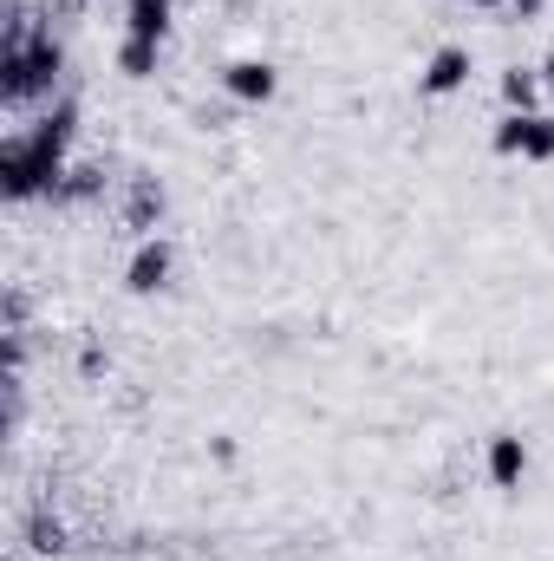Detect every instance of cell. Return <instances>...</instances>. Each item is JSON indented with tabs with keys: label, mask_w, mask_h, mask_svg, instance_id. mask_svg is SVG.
Masks as SVG:
<instances>
[{
	"label": "cell",
	"mask_w": 554,
	"mask_h": 561,
	"mask_svg": "<svg viewBox=\"0 0 554 561\" xmlns=\"http://www.w3.org/2000/svg\"><path fill=\"white\" fill-rule=\"evenodd\" d=\"M222 85H229V99H242V105H268L280 79H275L268 59H235V66L222 72Z\"/></svg>",
	"instance_id": "cell-4"
},
{
	"label": "cell",
	"mask_w": 554,
	"mask_h": 561,
	"mask_svg": "<svg viewBox=\"0 0 554 561\" xmlns=\"http://www.w3.org/2000/svg\"><path fill=\"white\" fill-rule=\"evenodd\" d=\"M163 33H170V0H138L131 7V39H157L163 46Z\"/></svg>",
	"instance_id": "cell-8"
},
{
	"label": "cell",
	"mask_w": 554,
	"mask_h": 561,
	"mask_svg": "<svg viewBox=\"0 0 554 561\" xmlns=\"http://www.w3.org/2000/svg\"><path fill=\"white\" fill-rule=\"evenodd\" d=\"M150 216H163V190L138 183V196H131V222H138V229H150Z\"/></svg>",
	"instance_id": "cell-11"
},
{
	"label": "cell",
	"mask_w": 554,
	"mask_h": 561,
	"mask_svg": "<svg viewBox=\"0 0 554 561\" xmlns=\"http://www.w3.org/2000/svg\"><path fill=\"white\" fill-rule=\"evenodd\" d=\"M463 85H470V53H463V46L430 53V66H424V92H430V99H450V92H463Z\"/></svg>",
	"instance_id": "cell-5"
},
{
	"label": "cell",
	"mask_w": 554,
	"mask_h": 561,
	"mask_svg": "<svg viewBox=\"0 0 554 561\" xmlns=\"http://www.w3.org/2000/svg\"><path fill=\"white\" fill-rule=\"evenodd\" d=\"M496 150L503 157H522V163H549L554 157V118L549 112H509L496 125Z\"/></svg>",
	"instance_id": "cell-3"
},
{
	"label": "cell",
	"mask_w": 554,
	"mask_h": 561,
	"mask_svg": "<svg viewBox=\"0 0 554 561\" xmlns=\"http://www.w3.org/2000/svg\"><path fill=\"white\" fill-rule=\"evenodd\" d=\"M118 66H125L131 79H150V72H157V39H125V53H118Z\"/></svg>",
	"instance_id": "cell-10"
},
{
	"label": "cell",
	"mask_w": 554,
	"mask_h": 561,
	"mask_svg": "<svg viewBox=\"0 0 554 561\" xmlns=\"http://www.w3.org/2000/svg\"><path fill=\"white\" fill-rule=\"evenodd\" d=\"M542 85H554V53L542 59Z\"/></svg>",
	"instance_id": "cell-13"
},
{
	"label": "cell",
	"mask_w": 554,
	"mask_h": 561,
	"mask_svg": "<svg viewBox=\"0 0 554 561\" xmlns=\"http://www.w3.org/2000/svg\"><path fill=\"white\" fill-rule=\"evenodd\" d=\"M131 7H138V0H131Z\"/></svg>",
	"instance_id": "cell-15"
},
{
	"label": "cell",
	"mask_w": 554,
	"mask_h": 561,
	"mask_svg": "<svg viewBox=\"0 0 554 561\" xmlns=\"http://www.w3.org/2000/svg\"><path fill=\"white\" fill-rule=\"evenodd\" d=\"M470 7H503V0H470Z\"/></svg>",
	"instance_id": "cell-14"
},
{
	"label": "cell",
	"mask_w": 554,
	"mask_h": 561,
	"mask_svg": "<svg viewBox=\"0 0 554 561\" xmlns=\"http://www.w3.org/2000/svg\"><path fill=\"white\" fill-rule=\"evenodd\" d=\"M66 144H72V105L46 112L33 131H20V138L0 144V183H7V196L26 203V196H39V190H59V176H66Z\"/></svg>",
	"instance_id": "cell-1"
},
{
	"label": "cell",
	"mask_w": 554,
	"mask_h": 561,
	"mask_svg": "<svg viewBox=\"0 0 554 561\" xmlns=\"http://www.w3.org/2000/svg\"><path fill=\"white\" fill-rule=\"evenodd\" d=\"M542 7H549V0H516V13H522V20H535Z\"/></svg>",
	"instance_id": "cell-12"
},
{
	"label": "cell",
	"mask_w": 554,
	"mask_h": 561,
	"mask_svg": "<svg viewBox=\"0 0 554 561\" xmlns=\"http://www.w3.org/2000/svg\"><path fill=\"white\" fill-rule=\"evenodd\" d=\"M535 99H542V79H535V72H522V66L503 72V105H509V112H535Z\"/></svg>",
	"instance_id": "cell-9"
},
{
	"label": "cell",
	"mask_w": 554,
	"mask_h": 561,
	"mask_svg": "<svg viewBox=\"0 0 554 561\" xmlns=\"http://www.w3.org/2000/svg\"><path fill=\"white\" fill-rule=\"evenodd\" d=\"M163 280H170V249L163 242H138V255L125 262V287L131 294H157Z\"/></svg>",
	"instance_id": "cell-7"
},
{
	"label": "cell",
	"mask_w": 554,
	"mask_h": 561,
	"mask_svg": "<svg viewBox=\"0 0 554 561\" xmlns=\"http://www.w3.org/2000/svg\"><path fill=\"white\" fill-rule=\"evenodd\" d=\"M522 477H529V444L509 437V431L489 437V483H496V490H516Z\"/></svg>",
	"instance_id": "cell-6"
},
{
	"label": "cell",
	"mask_w": 554,
	"mask_h": 561,
	"mask_svg": "<svg viewBox=\"0 0 554 561\" xmlns=\"http://www.w3.org/2000/svg\"><path fill=\"white\" fill-rule=\"evenodd\" d=\"M53 79H59V46L39 33V39H13L7 46V105H26V99H39V92H53Z\"/></svg>",
	"instance_id": "cell-2"
}]
</instances>
